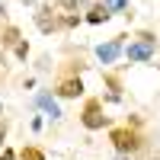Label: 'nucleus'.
<instances>
[{
    "label": "nucleus",
    "instance_id": "1",
    "mask_svg": "<svg viewBox=\"0 0 160 160\" xmlns=\"http://www.w3.org/2000/svg\"><path fill=\"white\" fill-rule=\"evenodd\" d=\"M151 55H154V38H144V42L128 45V58L131 61H148Z\"/></svg>",
    "mask_w": 160,
    "mask_h": 160
},
{
    "label": "nucleus",
    "instance_id": "2",
    "mask_svg": "<svg viewBox=\"0 0 160 160\" xmlns=\"http://www.w3.org/2000/svg\"><path fill=\"white\" fill-rule=\"evenodd\" d=\"M112 141H115V148L122 151V154L138 148V141H135V135H131V131H112Z\"/></svg>",
    "mask_w": 160,
    "mask_h": 160
},
{
    "label": "nucleus",
    "instance_id": "3",
    "mask_svg": "<svg viewBox=\"0 0 160 160\" xmlns=\"http://www.w3.org/2000/svg\"><path fill=\"white\" fill-rule=\"evenodd\" d=\"M102 122H106V115H99V106H96V102H90V106H87V112H83V125H87V128H99Z\"/></svg>",
    "mask_w": 160,
    "mask_h": 160
},
{
    "label": "nucleus",
    "instance_id": "4",
    "mask_svg": "<svg viewBox=\"0 0 160 160\" xmlns=\"http://www.w3.org/2000/svg\"><path fill=\"white\" fill-rule=\"evenodd\" d=\"M118 51H122V42H109V45H99V48H96V58L109 64V61H115Z\"/></svg>",
    "mask_w": 160,
    "mask_h": 160
},
{
    "label": "nucleus",
    "instance_id": "5",
    "mask_svg": "<svg viewBox=\"0 0 160 160\" xmlns=\"http://www.w3.org/2000/svg\"><path fill=\"white\" fill-rule=\"evenodd\" d=\"M58 93L61 96H80V93H83V83H80V80H64Z\"/></svg>",
    "mask_w": 160,
    "mask_h": 160
},
{
    "label": "nucleus",
    "instance_id": "6",
    "mask_svg": "<svg viewBox=\"0 0 160 160\" xmlns=\"http://www.w3.org/2000/svg\"><path fill=\"white\" fill-rule=\"evenodd\" d=\"M35 102H38V106H42V109H45V112H48L51 118H58V115H61V109H58V102H55V99H51V96H45V93H42V96H38Z\"/></svg>",
    "mask_w": 160,
    "mask_h": 160
},
{
    "label": "nucleus",
    "instance_id": "7",
    "mask_svg": "<svg viewBox=\"0 0 160 160\" xmlns=\"http://www.w3.org/2000/svg\"><path fill=\"white\" fill-rule=\"evenodd\" d=\"M87 19H90V22H106V19H109V10H106V7H96Z\"/></svg>",
    "mask_w": 160,
    "mask_h": 160
},
{
    "label": "nucleus",
    "instance_id": "8",
    "mask_svg": "<svg viewBox=\"0 0 160 160\" xmlns=\"http://www.w3.org/2000/svg\"><path fill=\"white\" fill-rule=\"evenodd\" d=\"M19 160H45V154H42V151H35V148H26V151L19 154Z\"/></svg>",
    "mask_w": 160,
    "mask_h": 160
},
{
    "label": "nucleus",
    "instance_id": "9",
    "mask_svg": "<svg viewBox=\"0 0 160 160\" xmlns=\"http://www.w3.org/2000/svg\"><path fill=\"white\" fill-rule=\"evenodd\" d=\"M125 0H106V10H122Z\"/></svg>",
    "mask_w": 160,
    "mask_h": 160
},
{
    "label": "nucleus",
    "instance_id": "10",
    "mask_svg": "<svg viewBox=\"0 0 160 160\" xmlns=\"http://www.w3.org/2000/svg\"><path fill=\"white\" fill-rule=\"evenodd\" d=\"M0 141H3V125H0Z\"/></svg>",
    "mask_w": 160,
    "mask_h": 160
},
{
    "label": "nucleus",
    "instance_id": "11",
    "mask_svg": "<svg viewBox=\"0 0 160 160\" xmlns=\"http://www.w3.org/2000/svg\"><path fill=\"white\" fill-rule=\"evenodd\" d=\"M0 13H3V3H0Z\"/></svg>",
    "mask_w": 160,
    "mask_h": 160
}]
</instances>
